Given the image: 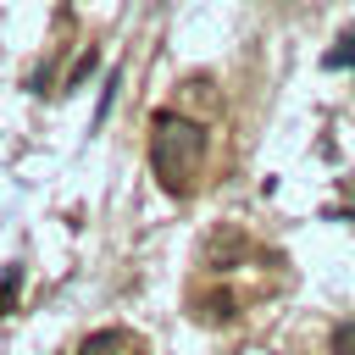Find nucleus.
<instances>
[{"instance_id":"nucleus-1","label":"nucleus","mask_w":355,"mask_h":355,"mask_svg":"<svg viewBox=\"0 0 355 355\" xmlns=\"http://www.w3.org/2000/svg\"><path fill=\"white\" fill-rule=\"evenodd\" d=\"M200 161H205V128L178 111H155L150 116V166H155L161 189L183 200L200 178Z\"/></svg>"},{"instance_id":"nucleus-2","label":"nucleus","mask_w":355,"mask_h":355,"mask_svg":"<svg viewBox=\"0 0 355 355\" xmlns=\"http://www.w3.org/2000/svg\"><path fill=\"white\" fill-rule=\"evenodd\" d=\"M78 355H139V349L128 344V333H94V338H83Z\"/></svg>"},{"instance_id":"nucleus-3","label":"nucleus","mask_w":355,"mask_h":355,"mask_svg":"<svg viewBox=\"0 0 355 355\" xmlns=\"http://www.w3.org/2000/svg\"><path fill=\"white\" fill-rule=\"evenodd\" d=\"M17 288H22V266H6L0 272V316L17 311Z\"/></svg>"},{"instance_id":"nucleus-4","label":"nucleus","mask_w":355,"mask_h":355,"mask_svg":"<svg viewBox=\"0 0 355 355\" xmlns=\"http://www.w3.org/2000/svg\"><path fill=\"white\" fill-rule=\"evenodd\" d=\"M333 355H355V316L333 327Z\"/></svg>"},{"instance_id":"nucleus-5","label":"nucleus","mask_w":355,"mask_h":355,"mask_svg":"<svg viewBox=\"0 0 355 355\" xmlns=\"http://www.w3.org/2000/svg\"><path fill=\"white\" fill-rule=\"evenodd\" d=\"M227 316H233V300H227V294H222V300H211V305H205V322H227Z\"/></svg>"},{"instance_id":"nucleus-6","label":"nucleus","mask_w":355,"mask_h":355,"mask_svg":"<svg viewBox=\"0 0 355 355\" xmlns=\"http://www.w3.org/2000/svg\"><path fill=\"white\" fill-rule=\"evenodd\" d=\"M89 72H94V50H89V55H83V61H78V67H72V78H67V89H78V83H83V78H89Z\"/></svg>"},{"instance_id":"nucleus-7","label":"nucleus","mask_w":355,"mask_h":355,"mask_svg":"<svg viewBox=\"0 0 355 355\" xmlns=\"http://www.w3.org/2000/svg\"><path fill=\"white\" fill-rule=\"evenodd\" d=\"M327 67H355V33L344 39V50H338V55H327Z\"/></svg>"}]
</instances>
